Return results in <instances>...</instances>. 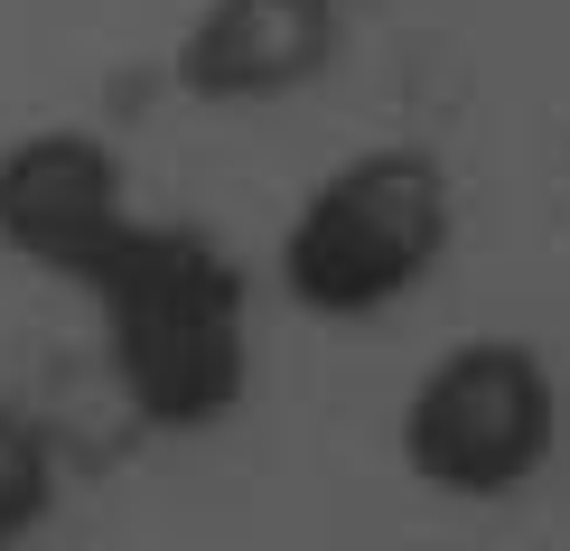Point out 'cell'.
I'll return each instance as SVG.
<instances>
[{
    "mask_svg": "<svg viewBox=\"0 0 570 551\" xmlns=\"http://www.w3.org/2000/svg\"><path fill=\"white\" fill-rule=\"evenodd\" d=\"M337 57L327 0H206L178 38V85L197 104H281Z\"/></svg>",
    "mask_w": 570,
    "mask_h": 551,
    "instance_id": "cell-5",
    "label": "cell"
},
{
    "mask_svg": "<svg viewBox=\"0 0 570 551\" xmlns=\"http://www.w3.org/2000/svg\"><path fill=\"white\" fill-rule=\"evenodd\" d=\"M112 327V383L150 430H216L253 393V327H244V272L197 225H131L94 272Z\"/></svg>",
    "mask_w": 570,
    "mask_h": 551,
    "instance_id": "cell-1",
    "label": "cell"
},
{
    "mask_svg": "<svg viewBox=\"0 0 570 551\" xmlns=\"http://www.w3.org/2000/svg\"><path fill=\"white\" fill-rule=\"evenodd\" d=\"M449 253V178L431 150H355L308 197L281 234V291L308 318H374L412 299Z\"/></svg>",
    "mask_w": 570,
    "mask_h": 551,
    "instance_id": "cell-2",
    "label": "cell"
},
{
    "mask_svg": "<svg viewBox=\"0 0 570 551\" xmlns=\"http://www.w3.org/2000/svg\"><path fill=\"white\" fill-rule=\"evenodd\" d=\"M552 421H561V402H552L542 355L514 337H478V346H449L412 383L402 459L440 495H514L552 459Z\"/></svg>",
    "mask_w": 570,
    "mask_h": 551,
    "instance_id": "cell-3",
    "label": "cell"
},
{
    "mask_svg": "<svg viewBox=\"0 0 570 551\" xmlns=\"http://www.w3.org/2000/svg\"><path fill=\"white\" fill-rule=\"evenodd\" d=\"M327 10H337V0H327Z\"/></svg>",
    "mask_w": 570,
    "mask_h": 551,
    "instance_id": "cell-7",
    "label": "cell"
},
{
    "mask_svg": "<svg viewBox=\"0 0 570 551\" xmlns=\"http://www.w3.org/2000/svg\"><path fill=\"white\" fill-rule=\"evenodd\" d=\"M47 495H57V459H47V440L19 412H0V551H19V533L47 514Z\"/></svg>",
    "mask_w": 570,
    "mask_h": 551,
    "instance_id": "cell-6",
    "label": "cell"
},
{
    "mask_svg": "<svg viewBox=\"0 0 570 551\" xmlns=\"http://www.w3.org/2000/svg\"><path fill=\"white\" fill-rule=\"evenodd\" d=\"M140 225L122 197V150L94 131H29L0 150V244L57 281H85Z\"/></svg>",
    "mask_w": 570,
    "mask_h": 551,
    "instance_id": "cell-4",
    "label": "cell"
}]
</instances>
